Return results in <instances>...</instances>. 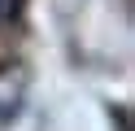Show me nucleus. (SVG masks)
<instances>
[{
  "instance_id": "nucleus-2",
  "label": "nucleus",
  "mask_w": 135,
  "mask_h": 131,
  "mask_svg": "<svg viewBox=\"0 0 135 131\" xmlns=\"http://www.w3.org/2000/svg\"><path fill=\"white\" fill-rule=\"evenodd\" d=\"M18 4H22V0H0V22H9V17L18 13Z\"/></svg>"
},
{
  "instance_id": "nucleus-1",
  "label": "nucleus",
  "mask_w": 135,
  "mask_h": 131,
  "mask_svg": "<svg viewBox=\"0 0 135 131\" xmlns=\"http://www.w3.org/2000/svg\"><path fill=\"white\" fill-rule=\"evenodd\" d=\"M22 96H26V74H22L18 66H4L0 70V131L18 118Z\"/></svg>"
}]
</instances>
